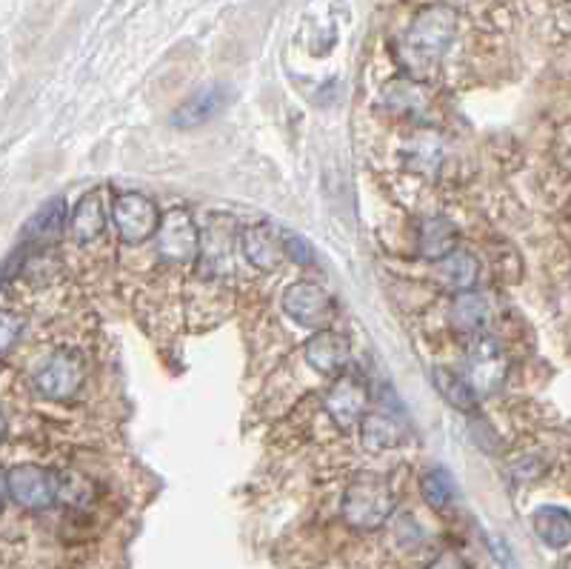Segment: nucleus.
I'll use <instances>...</instances> for the list:
<instances>
[{"label": "nucleus", "instance_id": "obj_1", "mask_svg": "<svg viewBox=\"0 0 571 569\" xmlns=\"http://www.w3.org/2000/svg\"><path fill=\"white\" fill-rule=\"evenodd\" d=\"M457 23V12L446 3H432V7L420 9L411 18L403 41H400V61H403L406 69L411 75L432 72L454 43Z\"/></svg>", "mask_w": 571, "mask_h": 569}, {"label": "nucleus", "instance_id": "obj_2", "mask_svg": "<svg viewBox=\"0 0 571 569\" xmlns=\"http://www.w3.org/2000/svg\"><path fill=\"white\" fill-rule=\"evenodd\" d=\"M395 504H398V495L389 486V481L366 472V475H357L343 495V520L357 533H371L391 518Z\"/></svg>", "mask_w": 571, "mask_h": 569}, {"label": "nucleus", "instance_id": "obj_3", "mask_svg": "<svg viewBox=\"0 0 571 569\" xmlns=\"http://www.w3.org/2000/svg\"><path fill=\"white\" fill-rule=\"evenodd\" d=\"M32 380H35V389L43 398H50V401H69V398H75L84 389L86 364L80 358V352L55 350L41 361Z\"/></svg>", "mask_w": 571, "mask_h": 569}, {"label": "nucleus", "instance_id": "obj_4", "mask_svg": "<svg viewBox=\"0 0 571 569\" xmlns=\"http://www.w3.org/2000/svg\"><path fill=\"white\" fill-rule=\"evenodd\" d=\"M280 307L294 324L309 332L332 330V321H335V301H332L326 289L312 281L289 283L283 289Z\"/></svg>", "mask_w": 571, "mask_h": 569}, {"label": "nucleus", "instance_id": "obj_5", "mask_svg": "<svg viewBox=\"0 0 571 569\" xmlns=\"http://www.w3.org/2000/svg\"><path fill=\"white\" fill-rule=\"evenodd\" d=\"M154 246H158V255L166 264H177V267L197 264L201 226L186 210H169L161 218L158 233H154Z\"/></svg>", "mask_w": 571, "mask_h": 569}, {"label": "nucleus", "instance_id": "obj_6", "mask_svg": "<svg viewBox=\"0 0 571 569\" xmlns=\"http://www.w3.org/2000/svg\"><path fill=\"white\" fill-rule=\"evenodd\" d=\"M463 378L468 380L474 395L500 393V387L509 378V358H506V350L497 344L495 337L481 335L468 346Z\"/></svg>", "mask_w": 571, "mask_h": 569}, {"label": "nucleus", "instance_id": "obj_7", "mask_svg": "<svg viewBox=\"0 0 571 569\" xmlns=\"http://www.w3.org/2000/svg\"><path fill=\"white\" fill-rule=\"evenodd\" d=\"M112 218L123 244H143L152 240L161 226V210L143 192H120L112 201Z\"/></svg>", "mask_w": 571, "mask_h": 569}, {"label": "nucleus", "instance_id": "obj_8", "mask_svg": "<svg viewBox=\"0 0 571 569\" xmlns=\"http://www.w3.org/2000/svg\"><path fill=\"white\" fill-rule=\"evenodd\" d=\"M7 490L14 504L23 506V509H32V513H41V509H50L57 501L61 481L46 466L14 464L7 472Z\"/></svg>", "mask_w": 571, "mask_h": 569}, {"label": "nucleus", "instance_id": "obj_9", "mask_svg": "<svg viewBox=\"0 0 571 569\" xmlns=\"http://www.w3.org/2000/svg\"><path fill=\"white\" fill-rule=\"evenodd\" d=\"M369 389L357 375H337L328 384L326 395H323V409L332 418L337 429L348 432V429L360 427L363 415L369 412Z\"/></svg>", "mask_w": 571, "mask_h": 569}, {"label": "nucleus", "instance_id": "obj_10", "mask_svg": "<svg viewBox=\"0 0 571 569\" xmlns=\"http://www.w3.org/2000/svg\"><path fill=\"white\" fill-rule=\"evenodd\" d=\"M235 221L229 215H212L206 229H201V255H197V267L203 275L217 278V275H229L235 267Z\"/></svg>", "mask_w": 571, "mask_h": 569}, {"label": "nucleus", "instance_id": "obj_11", "mask_svg": "<svg viewBox=\"0 0 571 569\" xmlns=\"http://www.w3.org/2000/svg\"><path fill=\"white\" fill-rule=\"evenodd\" d=\"M303 358H306L309 369H314L323 378H337V375L346 373L348 361H352V344H348L346 335L335 330L312 332L303 344Z\"/></svg>", "mask_w": 571, "mask_h": 569}, {"label": "nucleus", "instance_id": "obj_12", "mask_svg": "<svg viewBox=\"0 0 571 569\" xmlns=\"http://www.w3.org/2000/svg\"><path fill=\"white\" fill-rule=\"evenodd\" d=\"M231 100V89L224 84H212L203 86L201 92H195L192 98L183 100L177 109L172 112V127L177 129H195L209 124L212 118L224 112Z\"/></svg>", "mask_w": 571, "mask_h": 569}, {"label": "nucleus", "instance_id": "obj_13", "mask_svg": "<svg viewBox=\"0 0 571 569\" xmlns=\"http://www.w3.org/2000/svg\"><path fill=\"white\" fill-rule=\"evenodd\" d=\"M240 255L260 272H274L286 260L283 233H278L269 224L249 226V229L240 233Z\"/></svg>", "mask_w": 571, "mask_h": 569}, {"label": "nucleus", "instance_id": "obj_14", "mask_svg": "<svg viewBox=\"0 0 571 569\" xmlns=\"http://www.w3.org/2000/svg\"><path fill=\"white\" fill-rule=\"evenodd\" d=\"M66 229H69V238L80 246H89L104 235L106 229V210H104V195L98 190L80 195L75 206L69 212V221H66Z\"/></svg>", "mask_w": 571, "mask_h": 569}, {"label": "nucleus", "instance_id": "obj_15", "mask_svg": "<svg viewBox=\"0 0 571 569\" xmlns=\"http://www.w3.org/2000/svg\"><path fill=\"white\" fill-rule=\"evenodd\" d=\"M477 278H481V260L474 258L472 253H466V249H460V246L434 264V281L443 289H449L452 296L472 292L477 287Z\"/></svg>", "mask_w": 571, "mask_h": 569}, {"label": "nucleus", "instance_id": "obj_16", "mask_svg": "<svg viewBox=\"0 0 571 569\" xmlns=\"http://www.w3.org/2000/svg\"><path fill=\"white\" fill-rule=\"evenodd\" d=\"M360 441L369 452H384L395 450L398 443L406 441V421L398 418L389 409H375V412H366L360 421Z\"/></svg>", "mask_w": 571, "mask_h": 569}, {"label": "nucleus", "instance_id": "obj_17", "mask_svg": "<svg viewBox=\"0 0 571 569\" xmlns=\"http://www.w3.org/2000/svg\"><path fill=\"white\" fill-rule=\"evenodd\" d=\"M457 249V226L449 218H425L418 229V253L420 258L438 264L440 258H446L449 253Z\"/></svg>", "mask_w": 571, "mask_h": 569}, {"label": "nucleus", "instance_id": "obj_18", "mask_svg": "<svg viewBox=\"0 0 571 569\" xmlns=\"http://www.w3.org/2000/svg\"><path fill=\"white\" fill-rule=\"evenodd\" d=\"M531 529L549 549H563L571 544V513L565 506H537L531 515Z\"/></svg>", "mask_w": 571, "mask_h": 569}, {"label": "nucleus", "instance_id": "obj_19", "mask_svg": "<svg viewBox=\"0 0 571 569\" xmlns=\"http://www.w3.org/2000/svg\"><path fill=\"white\" fill-rule=\"evenodd\" d=\"M449 324L460 335H481L488 324V301L481 292H460L449 307Z\"/></svg>", "mask_w": 571, "mask_h": 569}, {"label": "nucleus", "instance_id": "obj_20", "mask_svg": "<svg viewBox=\"0 0 571 569\" xmlns=\"http://www.w3.org/2000/svg\"><path fill=\"white\" fill-rule=\"evenodd\" d=\"M432 380H434V389L443 395V401H446L449 407H454L457 412H466V415H472L474 409H477V395H474V389L468 387V380L463 378V375L452 373V369H446V366H438V369L432 373Z\"/></svg>", "mask_w": 571, "mask_h": 569}, {"label": "nucleus", "instance_id": "obj_21", "mask_svg": "<svg viewBox=\"0 0 571 569\" xmlns=\"http://www.w3.org/2000/svg\"><path fill=\"white\" fill-rule=\"evenodd\" d=\"M420 495L432 509H449L457 498V484H454L452 472L443 466H429L420 475Z\"/></svg>", "mask_w": 571, "mask_h": 569}, {"label": "nucleus", "instance_id": "obj_22", "mask_svg": "<svg viewBox=\"0 0 571 569\" xmlns=\"http://www.w3.org/2000/svg\"><path fill=\"white\" fill-rule=\"evenodd\" d=\"M66 221H69V212L63 197H52L41 210L35 212V218L26 224V238L29 240H52L55 235H61L66 229Z\"/></svg>", "mask_w": 571, "mask_h": 569}, {"label": "nucleus", "instance_id": "obj_23", "mask_svg": "<svg viewBox=\"0 0 571 569\" xmlns=\"http://www.w3.org/2000/svg\"><path fill=\"white\" fill-rule=\"evenodd\" d=\"M443 161V143H440V135L432 129H420L418 138H411L409 147H406V163L409 169H418V172H434Z\"/></svg>", "mask_w": 571, "mask_h": 569}, {"label": "nucleus", "instance_id": "obj_24", "mask_svg": "<svg viewBox=\"0 0 571 569\" xmlns=\"http://www.w3.org/2000/svg\"><path fill=\"white\" fill-rule=\"evenodd\" d=\"M23 330H26V321L23 315L12 310H0V355H7L18 341H21Z\"/></svg>", "mask_w": 571, "mask_h": 569}, {"label": "nucleus", "instance_id": "obj_25", "mask_svg": "<svg viewBox=\"0 0 571 569\" xmlns=\"http://www.w3.org/2000/svg\"><path fill=\"white\" fill-rule=\"evenodd\" d=\"M283 253H286V258L294 260V264H300V267H306V264H312L314 260V253H312V246H309V240H303L300 235H294V233H283Z\"/></svg>", "mask_w": 571, "mask_h": 569}, {"label": "nucleus", "instance_id": "obj_26", "mask_svg": "<svg viewBox=\"0 0 571 569\" xmlns=\"http://www.w3.org/2000/svg\"><path fill=\"white\" fill-rule=\"evenodd\" d=\"M488 549H492V558L500 563V569H520L515 552H511V547L503 541L500 535H488Z\"/></svg>", "mask_w": 571, "mask_h": 569}, {"label": "nucleus", "instance_id": "obj_27", "mask_svg": "<svg viewBox=\"0 0 571 569\" xmlns=\"http://www.w3.org/2000/svg\"><path fill=\"white\" fill-rule=\"evenodd\" d=\"M429 569H466V567H463V561H460V558L443 556L440 561H434Z\"/></svg>", "mask_w": 571, "mask_h": 569}, {"label": "nucleus", "instance_id": "obj_28", "mask_svg": "<svg viewBox=\"0 0 571 569\" xmlns=\"http://www.w3.org/2000/svg\"><path fill=\"white\" fill-rule=\"evenodd\" d=\"M7 472H0V513H3V504H7Z\"/></svg>", "mask_w": 571, "mask_h": 569}, {"label": "nucleus", "instance_id": "obj_29", "mask_svg": "<svg viewBox=\"0 0 571 569\" xmlns=\"http://www.w3.org/2000/svg\"><path fill=\"white\" fill-rule=\"evenodd\" d=\"M3 432H7V418H3V412H0V438H3Z\"/></svg>", "mask_w": 571, "mask_h": 569}, {"label": "nucleus", "instance_id": "obj_30", "mask_svg": "<svg viewBox=\"0 0 571 569\" xmlns=\"http://www.w3.org/2000/svg\"><path fill=\"white\" fill-rule=\"evenodd\" d=\"M563 569H571V556L563 561Z\"/></svg>", "mask_w": 571, "mask_h": 569}]
</instances>
